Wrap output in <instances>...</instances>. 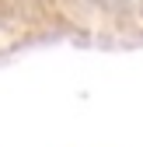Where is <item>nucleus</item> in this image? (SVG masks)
Masks as SVG:
<instances>
[]
</instances>
